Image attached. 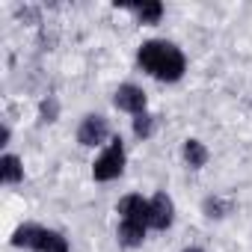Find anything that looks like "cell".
I'll return each instance as SVG.
<instances>
[{
    "mask_svg": "<svg viewBox=\"0 0 252 252\" xmlns=\"http://www.w3.org/2000/svg\"><path fill=\"white\" fill-rule=\"evenodd\" d=\"M140 65L160 80H178L184 74V54L169 42H146L140 48Z\"/></svg>",
    "mask_w": 252,
    "mask_h": 252,
    "instance_id": "cell-1",
    "label": "cell"
},
{
    "mask_svg": "<svg viewBox=\"0 0 252 252\" xmlns=\"http://www.w3.org/2000/svg\"><path fill=\"white\" fill-rule=\"evenodd\" d=\"M116 107L119 110H128V113H143L146 110V95L140 86H131V83H125L116 89Z\"/></svg>",
    "mask_w": 252,
    "mask_h": 252,
    "instance_id": "cell-5",
    "label": "cell"
},
{
    "mask_svg": "<svg viewBox=\"0 0 252 252\" xmlns=\"http://www.w3.org/2000/svg\"><path fill=\"white\" fill-rule=\"evenodd\" d=\"M149 225L155 228H169L172 225V199L166 193H158L152 202H149Z\"/></svg>",
    "mask_w": 252,
    "mask_h": 252,
    "instance_id": "cell-6",
    "label": "cell"
},
{
    "mask_svg": "<svg viewBox=\"0 0 252 252\" xmlns=\"http://www.w3.org/2000/svg\"><path fill=\"white\" fill-rule=\"evenodd\" d=\"M160 15H163V6L158 3V0H149V3L140 6V18H143V24H155Z\"/></svg>",
    "mask_w": 252,
    "mask_h": 252,
    "instance_id": "cell-12",
    "label": "cell"
},
{
    "mask_svg": "<svg viewBox=\"0 0 252 252\" xmlns=\"http://www.w3.org/2000/svg\"><path fill=\"white\" fill-rule=\"evenodd\" d=\"M184 160H187L193 169H199V166L208 163V149H205L199 140H187V143H184Z\"/></svg>",
    "mask_w": 252,
    "mask_h": 252,
    "instance_id": "cell-10",
    "label": "cell"
},
{
    "mask_svg": "<svg viewBox=\"0 0 252 252\" xmlns=\"http://www.w3.org/2000/svg\"><path fill=\"white\" fill-rule=\"evenodd\" d=\"M184 252H202V249H184Z\"/></svg>",
    "mask_w": 252,
    "mask_h": 252,
    "instance_id": "cell-15",
    "label": "cell"
},
{
    "mask_svg": "<svg viewBox=\"0 0 252 252\" xmlns=\"http://www.w3.org/2000/svg\"><path fill=\"white\" fill-rule=\"evenodd\" d=\"M122 169H125V149H122V140H113L110 149L95 160L92 175H95V181H113L122 175Z\"/></svg>",
    "mask_w": 252,
    "mask_h": 252,
    "instance_id": "cell-2",
    "label": "cell"
},
{
    "mask_svg": "<svg viewBox=\"0 0 252 252\" xmlns=\"http://www.w3.org/2000/svg\"><path fill=\"white\" fill-rule=\"evenodd\" d=\"M152 131H155V119H152L149 113H140V116L134 119V134H137V137H152Z\"/></svg>",
    "mask_w": 252,
    "mask_h": 252,
    "instance_id": "cell-13",
    "label": "cell"
},
{
    "mask_svg": "<svg viewBox=\"0 0 252 252\" xmlns=\"http://www.w3.org/2000/svg\"><path fill=\"white\" fill-rule=\"evenodd\" d=\"M39 234H42L39 225H21V228L15 231V237H12V243H15V246H33V249H36Z\"/></svg>",
    "mask_w": 252,
    "mask_h": 252,
    "instance_id": "cell-11",
    "label": "cell"
},
{
    "mask_svg": "<svg viewBox=\"0 0 252 252\" xmlns=\"http://www.w3.org/2000/svg\"><path fill=\"white\" fill-rule=\"evenodd\" d=\"M77 140L80 146H98L107 140V122L104 116H86L83 125H80V131H77Z\"/></svg>",
    "mask_w": 252,
    "mask_h": 252,
    "instance_id": "cell-3",
    "label": "cell"
},
{
    "mask_svg": "<svg viewBox=\"0 0 252 252\" xmlns=\"http://www.w3.org/2000/svg\"><path fill=\"white\" fill-rule=\"evenodd\" d=\"M143 237H146V225H143V222H125V220H122V225H119V240H122L125 246H140Z\"/></svg>",
    "mask_w": 252,
    "mask_h": 252,
    "instance_id": "cell-8",
    "label": "cell"
},
{
    "mask_svg": "<svg viewBox=\"0 0 252 252\" xmlns=\"http://www.w3.org/2000/svg\"><path fill=\"white\" fill-rule=\"evenodd\" d=\"M36 249H39V252H68V243H65V237H63L60 231H48V228H42Z\"/></svg>",
    "mask_w": 252,
    "mask_h": 252,
    "instance_id": "cell-7",
    "label": "cell"
},
{
    "mask_svg": "<svg viewBox=\"0 0 252 252\" xmlns=\"http://www.w3.org/2000/svg\"><path fill=\"white\" fill-rule=\"evenodd\" d=\"M0 178H3L6 184H18L24 178V166L15 155H6L3 160H0Z\"/></svg>",
    "mask_w": 252,
    "mask_h": 252,
    "instance_id": "cell-9",
    "label": "cell"
},
{
    "mask_svg": "<svg viewBox=\"0 0 252 252\" xmlns=\"http://www.w3.org/2000/svg\"><path fill=\"white\" fill-rule=\"evenodd\" d=\"M149 208L152 205L143 196H125L119 202V214H122L125 222H143V225H149Z\"/></svg>",
    "mask_w": 252,
    "mask_h": 252,
    "instance_id": "cell-4",
    "label": "cell"
},
{
    "mask_svg": "<svg viewBox=\"0 0 252 252\" xmlns=\"http://www.w3.org/2000/svg\"><path fill=\"white\" fill-rule=\"evenodd\" d=\"M42 116L48 119V122H54V116H57V104L51 101V104H42Z\"/></svg>",
    "mask_w": 252,
    "mask_h": 252,
    "instance_id": "cell-14",
    "label": "cell"
}]
</instances>
